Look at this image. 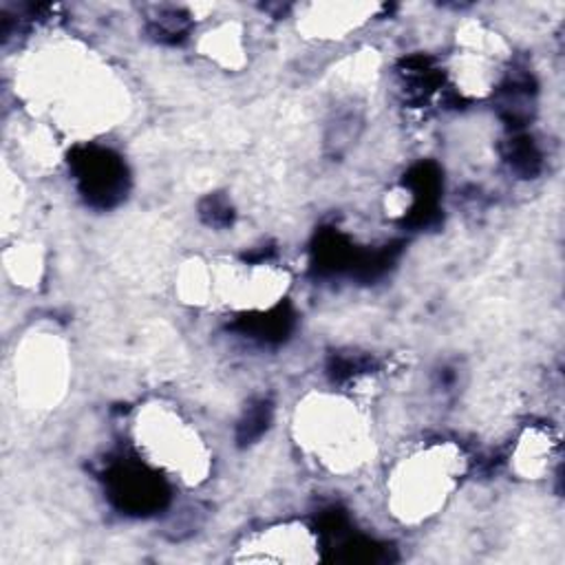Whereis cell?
<instances>
[{"label":"cell","instance_id":"obj_1","mask_svg":"<svg viewBox=\"0 0 565 565\" xmlns=\"http://www.w3.org/2000/svg\"><path fill=\"white\" fill-rule=\"evenodd\" d=\"M80 177L87 193L91 197H100L105 204H111V199L124 188V169L109 153L87 155L80 162Z\"/></svg>","mask_w":565,"mask_h":565},{"label":"cell","instance_id":"obj_2","mask_svg":"<svg viewBox=\"0 0 565 565\" xmlns=\"http://www.w3.org/2000/svg\"><path fill=\"white\" fill-rule=\"evenodd\" d=\"M116 495L122 497V503L135 510H146L160 506V483L153 477H142L140 470L124 468L116 479Z\"/></svg>","mask_w":565,"mask_h":565}]
</instances>
